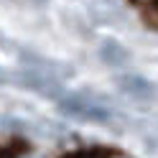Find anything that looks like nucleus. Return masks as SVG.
Instances as JSON below:
<instances>
[{"mask_svg":"<svg viewBox=\"0 0 158 158\" xmlns=\"http://www.w3.org/2000/svg\"><path fill=\"white\" fill-rule=\"evenodd\" d=\"M117 87L133 100H151L153 97V84L145 82L143 77H135V74H125L117 79Z\"/></svg>","mask_w":158,"mask_h":158,"instance_id":"nucleus-2","label":"nucleus"},{"mask_svg":"<svg viewBox=\"0 0 158 158\" xmlns=\"http://www.w3.org/2000/svg\"><path fill=\"white\" fill-rule=\"evenodd\" d=\"M100 59L107 64V66H125L130 54H127V48L117 41H105L102 48H100Z\"/></svg>","mask_w":158,"mask_h":158,"instance_id":"nucleus-3","label":"nucleus"},{"mask_svg":"<svg viewBox=\"0 0 158 158\" xmlns=\"http://www.w3.org/2000/svg\"><path fill=\"white\" fill-rule=\"evenodd\" d=\"M107 158H130V156H125V153H112V156H107Z\"/></svg>","mask_w":158,"mask_h":158,"instance_id":"nucleus-4","label":"nucleus"},{"mask_svg":"<svg viewBox=\"0 0 158 158\" xmlns=\"http://www.w3.org/2000/svg\"><path fill=\"white\" fill-rule=\"evenodd\" d=\"M64 115L79 117V120H94V123H107L110 120V110L105 105H100L97 97H84V94H74V97H64L59 100Z\"/></svg>","mask_w":158,"mask_h":158,"instance_id":"nucleus-1","label":"nucleus"}]
</instances>
